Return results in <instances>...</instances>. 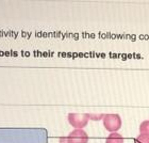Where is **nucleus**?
I'll use <instances>...</instances> for the list:
<instances>
[{"label": "nucleus", "mask_w": 149, "mask_h": 143, "mask_svg": "<svg viewBox=\"0 0 149 143\" xmlns=\"http://www.w3.org/2000/svg\"><path fill=\"white\" fill-rule=\"evenodd\" d=\"M103 126L110 132H117L121 127V118L117 113H108L102 118Z\"/></svg>", "instance_id": "obj_1"}, {"label": "nucleus", "mask_w": 149, "mask_h": 143, "mask_svg": "<svg viewBox=\"0 0 149 143\" xmlns=\"http://www.w3.org/2000/svg\"><path fill=\"white\" fill-rule=\"evenodd\" d=\"M67 120H68L69 124L72 125L74 129H83L85 126H87L88 122H90V118H88L87 113L80 114V113L72 112V113H68Z\"/></svg>", "instance_id": "obj_2"}, {"label": "nucleus", "mask_w": 149, "mask_h": 143, "mask_svg": "<svg viewBox=\"0 0 149 143\" xmlns=\"http://www.w3.org/2000/svg\"><path fill=\"white\" fill-rule=\"evenodd\" d=\"M67 141L68 143H87L88 142V135L83 129H74L68 134Z\"/></svg>", "instance_id": "obj_3"}, {"label": "nucleus", "mask_w": 149, "mask_h": 143, "mask_svg": "<svg viewBox=\"0 0 149 143\" xmlns=\"http://www.w3.org/2000/svg\"><path fill=\"white\" fill-rule=\"evenodd\" d=\"M124 137L118 132H111L108 136L106 140V143H124Z\"/></svg>", "instance_id": "obj_4"}, {"label": "nucleus", "mask_w": 149, "mask_h": 143, "mask_svg": "<svg viewBox=\"0 0 149 143\" xmlns=\"http://www.w3.org/2000/svg\"><path fill=\"white\" fill-rule=\"evenodd\" d=\"M135 143H149V134H140L135 138Z\"/></svg>", "instance_id": "obj_5"}, {"label": "nucleus", "mask_w": 149, "mask_h": 143, "mask_svg": "<svg viewBox=\"0 0 149 143\" xmlns=\"http://www.w3.org/2000/svg\"><path fill=\"white\" fill-rule=\"evenodd\" d=\"M140 134H149V120L143 121L141 123Z\"/></svg>", "instance_id": "obj_6"}, {"label": "nucleus", "mask_w": 149, "mask_h": 143, "mask_svg": "<svg viewBox=\"0 0 149 143\" xmlns=\"http://www.w3.org/2000/svg\"><path fill=\"white\" fill-rule=\"evenodd\" d=\"M87 115L92 121H99V120H102L104 116V114H95V113H87Z\"/></svg>", "instance_id": "obj_7"}, {"label": "nucleus", "mask_w": 149, "mask_h": 143, "mask_svg": "<svg viewBox=\"0 0 149 143\" xmlns=\"http://www.w3.org/2000/svg\"><path fill=\"white\" fill-rule=\"evenodd\" d=\"M59 143H68L67 141V137H61L59 140Z\"/></svg>", "instance_id": "obj_8"}]
</instances>
